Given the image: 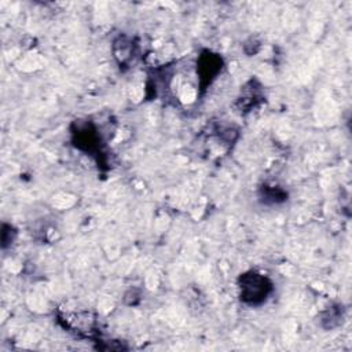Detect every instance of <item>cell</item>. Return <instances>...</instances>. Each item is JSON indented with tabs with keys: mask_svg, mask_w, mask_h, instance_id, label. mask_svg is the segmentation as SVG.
I'll return each mask as SVG.
<instances>
[{
	"mask_svg": "<svg viewBox=\"0 0 352 352\" xmlns=\"http://www.w3.org/2000/svg\"><path fill=\"white\" fill-rule=\"evenodd\" d=\"M271 292L272 283L270 279L256 271H249L239 276V296L249 305L263 304Z\"/></svg>",
	"mask_w": 352,
	"mask_h": 352,
	"instance_id": "cell-1",
	"label": "cell"
},
{
	"mask_svg": "<svg viewBox=\"0 0 352 352\" xmlns=\"http://www.w3.org/2000/svg\"><path fill=\"white\" fill-rule=\"evenodd\" d=\"M221 67V59L210 52H206L199 58L198 72L201 74V80H206L205 84H209L210 80L217 74Z\"/></svg>",
	"mask_w": 352,
	"mask_h": 352,
	"instance_id": "cell-2",
	"label": "cell"
}]
</instances>
